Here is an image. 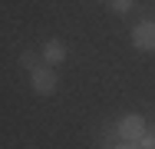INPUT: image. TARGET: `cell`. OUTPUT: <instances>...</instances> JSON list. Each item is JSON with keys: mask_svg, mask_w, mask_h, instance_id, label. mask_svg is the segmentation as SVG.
<instances>
[{"mask_svg": "<svg viewBox=\"0 0 155 149\" xmlns=\"http://www.w3.org/2000/svg\"><path fill=\"white\" fill-rule=\"evenodd\" d=\"M132 47L135 50H155V20H139L132 27Z\"/></svg>", "mask_w": 155, "mask_h": 149, "instance_id": "obj_3", "label": "cell"}, {"mask_svg": "<svg viewBox=\"0 0 155 149\" xmlns=\"http://www.w3.org/2000/svg\"><path fill=\"white\" fill-rule=\"evenodd\" d=\"M142 133H145V119L139 116V113H125L119 119V126H116V136L119 139H129V143H139Z\"/></svg>", "mask_w": 155, "mask_h": 149, "instance_id": "obj_2", "label": "cell"}, {"mask_svg": "<svg viewBox=\"0 0 155 149\" xmlns=\"http://www.w3.org/2000/svg\"><path fill=\"white\" fill-rule=\"evenodd\" d=\"M112 149H139V143H129V139H119Z\"/></svg>", "mask_w": 155, "mask_h": 149, "instance_id": "obj_7", "label": "cell"}, {"mask_svg": "<svg viewBox=\"0 0 155 149\" xmlns=\"http://www.w3.org/2000/svg\"><path fill=\"white\" fill-rule=\"evenodd\" d=\"M139 149H155V136L149 133V129L142 133V139H139Z\"/></svg>", "mask_w": 155, "mask_h": 149, "instance_id": "obj_6", "label": "cell"}, {"mask_svg": "<svg viewBox=\"0 0 155 149\" xmlns=\"http://www.w3.org/2000/svg\"><path fill=\"white\" fill-rule=\"evenodd\" d=\"M106 7H109L112 13H129V10L135 7V0H106Z\"/></svg>", "mask_w": 155, "mask_h": 149, "instance_id": "obj_5", "label": "cell"}, {"mask_svg": "<svg viewBox=\"0 0 155 149\" xmlns=\"http://www.w3.org/2000/svg\"><path fill=\"white\" fill-rule=\"evenodd\" d=\"M56 86H60V76H56L50 66H36V70L30 73V89L36 93V96H53Z\"/></svg>", "mask_w": 155, "mask_h": 149, "instance_id": "obj_1", "label": "cell"}, {"mask_svg": "<svg viewBox=\"0 0 155 149\" xmlns=\"http://www.w3.org/2000/svg\"><path fill=\"white\" fill-rule=\"evenodd\" d=\"M43 60H46V66H60L63 60H66V43L63 40H56V36H50L46 43H43Z\"/></svg>", "mask_w": 155, "mask_h": 149, "instance_id": "obj_4", "label": "cell"}]
</instances>
